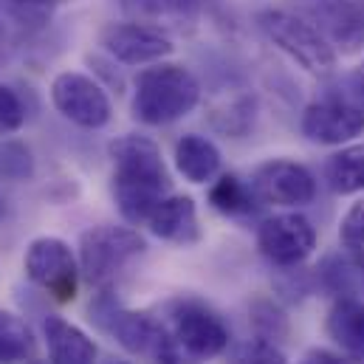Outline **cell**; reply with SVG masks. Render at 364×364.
Instances as JSON below:
<instances>
[{
    "label": "cell",
    "mask_w": 364,
    "mask_h": 364,
    "mask_svg": "<svg viewBox=\"0 0 364 364\" xmlns=\"http://www.w3.org/2000/svg\"><path fill=\"white\" fill-rule=\"evenodd\" d=\"M113 159V200L119 215L130 223H147L156 206L170 195V173L161 150L147 136H119L110 141Z\"/></svg>",
    "instance_id": "cell-1"
},
{
    "label": "cell",
    "mask_w": 364,
    "mask_h": 364,
    "mask_svg": "<svg viewBox=\"0 0 364 364\" xmlns=\"http://www.w3.org/2000/svg\"><path fill=\"white\" fill-rule=\"evenodd\" d=\"M164 331V350L156 364H200L218 359L229 348L226 322L198 299L176 302Z\"/></svg>",
    "instance_id": "cell-2"
},
{
    "label": "cell",
    "mask_w": 364,
    "mask_h": 364,
    "mask_svg": "<svg viewBox=\"0 0 364 364\" xmlns=\"http://www.w3.org/2000/svg\"><path fill=\"white\" fill-rule=\"evenodd\" d=\"M200 102V82L178 63H156L136 77L133 116L141 124L161 127L183 119Z\"/></svg>",
    "instance_id": "cell-3"
},
{
    "label": "cell",
    "mask_w": 364,
    "mask_h": 364,
    "mask_svg": "<svg viewBox=\"0 0 364 364\" xmlns=\"http://www.w3.org/2000/svg\"><path fill=\"white\" fill-rule=\"evenodd\" d=\"M257 26H260V31L272 40L274 46L288 60H294L302 71H308L314 77L333 74V68H336V48L302 14L285 11V9H263L257 14Z\"/></svg>",
    "instance_id": "cell-4"
},
{
    "label": "cell",
    "mask_w": 364,
    "mask_h": 364,
    "mask_svg": "<svg viewBox=\"0 0 364 364\" xmlns=\"http://www.w3.org/2000/svg\"><path fill=\"white\" fill-rule=\"evenodd\" d=\"M144 249V237L130 226H93L80 240L82 277L96 288H107Z\"/></svg>",
    "instance_id": "cell-5"
},
{
    "label": "cell",
    "mask_w": 364,
    "mask_h": 364,
    "mask_svg": "<svg viewBox=\"0 0 364 364\" xmlns=\"http://www.w3.org/2000/svg\"><path fill=\"white\" fill-rule=\"evenodd\" d=\"M26 274L34 285H40L57 302H74L80 291L82 269L71 252V246L60 237H37L26 249Z\"/></svg>",
    "instance_id": "cell-6"
},
{
    "label": "cell",
    "mask_w": 364,
    "mask_h": 364,
    "mask_svg": "<svg viewBox=\"0 0 364 364\" xmlns=\"http://www.w3.org/2000/svg\"><path fill=\"white\" fill-rule=\"evenodd\" d=\"M99 46L124 65H156L164 63L176 46L170 34L153 23L141 20H124V23H107L99 31Z\"/></svg>",
    "instance_id": "cell-7"
},
{
    "label": "cell",
    "mask_w": 364,
    "mask_h": 364,
    "mask_svg": "<svg viewBox=\"0 0 364 364\" xmlns=\"http://www.w3.org/2000/svg\"><path fill=\"white\" fill-rule=\"evenodd\" d=\"M257 249L277 269H294L314 255L316 229L299 212L274 215L257 229Z\"/></svg>",
    "instance_id": "cell-8"
},
{
    "label": "cell",
    "mask_w": 364,
    "mask_h": 364,
    "mask_svg": "<svg viewBox=\"0 0 364 364\" xmlns=\"http://www.w3.org/2000/svg\"><path fill=\"white\" fill-rule=\"evenodd\" d=\"M51 102L63 119H68L71 124L85 127V130L105 127L113 116V105H110L107 93L102 91V85L77 71H63L54 77Z\"/></svg>",
    "instance_id": "cell-9"
},
{
    "label": "cell",
    "mask_w": 364,
    "mask_h": 364,
    "mask_svg": "<svg viewBox=\"0 0 364 364\" xmlns=\"http://www.w3.org/2000/svg\"><path fill=\"white\" fill-rule=\"evenodd\" d=\"M294 11L314 23L333 48H364V0H294Z\"/></svg>",
    "instance_id": "cell-10"
},
{
    "label": "cell",
    "mask_w": 364,
    "mask_h": 364,
    "mask_svg": "<svg viewBox=\"0 0 364 364\" xmlns=\"http://www.w3.org/2000/svg\"><path fill=\"white\" fill-rule=\"evenodd\" d=\"M299 127L314 144H348L364 130V107L342 96H322L305 107Z\"/></svg>",
    "instance_id": "cell-11"
},
{
    "label": "cell",
    "mask_w": 364,
    "mask_h": 364,
    "mask_svg": "<svg viewBox=\"0 0 364 364\" xmlns=\"http://www.w3.org/2000/svg\"><path fill=\"white\" fill-rule=\"evenodd\" d=\"M252 189L257 200L274 206H305L316 198V181L308 167L291 159H272L260 164L252 176Z\"/></svg>",
    "instance_id": "cell-12"
},
{
    "label": "cell",
    "mask_w": 364,
    "mask_h": 364,
    "mask_svg": "<svg viewBox=\"0 0 364 364\" xmlns=\"http://www.w3.org/2000/svg\"><path fill=\"white\" fill-rule=\"evenodd\" d=\"M96 319L102 322V328H107L116 336V342L127 353L150 356L153 362H159L164 339H167L164 322H159L147 314H139V311H124V308H110V311L99 314Z\"/></svg>",
    "instance_id": "cell-13"
},
{
    "label": "cell",
    "mask_w": 364,
    "mask_h": 364,
    "mask_svg": "<svg viewBox=\"0 0 364 364\" xmlns=\"http://www.w3.org/2000/svg\"><path fill=\"white\" fill-rule=\"evenodd\" d=\"M147 226L156 237L176 243V246H192L200 240L198 206L189 195H167L150 215Z\"/></svg>",
    "instance_id": "cell-14"
},
{
    "label": "cell",
    "mask_w": 364,
    "mask_h": 364,
    "mask_svg": "<svg viewBox=\"0 0 364 364\" xmlns=\"http://www.w3.org/2000/svg\"><path fill=\"white\" fill-rule=\"evenodd\" d=\"M325 331L333 345L350 356L353 362L364 364V302L356 296H339L328 311Z\"/></svg>",
    "instance_id": "cell-15"
},
{
    "label": "cell",
    "mask_w": 364,
    "mask_h": 364,
    "mask_svg": "<svg viewBox=\"0 0 364 364\" xmlns=\"http://www.w3.org/2000/svg\"><path fill=\"white\" fill-rule=\"evenodd\" d=\"M43 333H46L51 364H96L93 339L74 322L63 316H46Z\"/></svg>",
    "instance_id": "cell-16"
},
{
    "label": "cell",
    "mask_w": 364,
    "mask_h": 364,
    "mask_svg": "<svg viewBox=\"0 0 364 364\" xmlns=\"http://www.w3.org/2000/svg\"><path fill=\"white\" fill-rule=\"evenodd\" d=\"M176 167L186 181L209 183L220 173V150L198 133H186L176 144Z\"/></svg>",
    "instance_id": "cell-17"
},
{
    "label": "cell",
    "mask_w": 364,
    "mask_h": 364,
    "mask_svg": "<svg viewBox=\"0 0 364 364\" xmlns=\"http://www.w3.org/2000/svg\"><path fill=\"white\" fill-rule=\"evenodd\" d=\"M124 14L141 23H153L161 28V23H189L195 20L200 0H122Z\"/></svg>",
    "instance_id": "cell-18"
},
{
    "label": "cell",
    "mask_w": 364,
    "mask_h": 364,
    "mask_svg": "<svg viewBox=\"0 0 364 364\" xmlns=\"http://www.w3.org/2000/svg\"><path fill=\"white\" fill-rule=\"evenodd\" d=\"M325 181L336 195H356L364 189V144L342 147L325 164Z\"/></svg>",
    "instance_id": "cell-19"
},
{
    "label": "cell",
    "mask_w": 364,
    "mask_h": 364,
    "mask_svg": "<svg viewBox=\"0 0 364 364\" xmlns=\"http://www.w3.org/2000/svg\"><path fill=\"white\" fill-rule=\"evenodd\" d=\"M209 203L220 215L240 218V215L255 212L257 195H255V189H252L249 181H240L237 176H220L218 181L209 186Z\"/></svg>",
    "instance_id": "cell-20"
},
{
    "label": "cell",
    "mask_w": 364,
    "mask_h": 364,
    "mask_svg": "<svg viewBox=\"0 0 364 364\" xmlns=\"http://www.w3.org/2000/svg\"><path fill=\"white\" fill-rule=\"evenodd\" d=\"M34 350V333L23 316L0 308V364L26 362Z\"/></svg>",
    "instance_id": "cell-21"
},
{
    "label": "cell",
    "mask_w": 364,
    "mask_h": 364,
    "mask_svg": "<svg viewBox=\"0 0 364 364\" xmlns=\"http://www.w3.org/2000/svg\"><path fill=\"white\" fill-rule=\"evenodd\" d=\"M34 176L31 150L23 141H0V178L26 181Z\"/></svg>",
    "instance_id": "cell-22"
},
{
    "label": "cell",
    "mask_w": 364,
    "mask_h": 364,
    "mask_svg": "<svg viewBox=\"0 0 364 364\" xmlns=\"http://www.w3.org/2000/svg\"><path fill=\"white\" fill-rule=\"evenodd\" d=\"M339 240L350 255H364V200L350 203L339 223Z\"/></svg>",
    "instance_id": "cell-23"
},
{
    "label": "cell",
    "mask_w": 364,
    "mask_h": 364,
    "mask_svg": "<svg viewBox=\"0 0 364 364\" xmlns=\"http://www.w3.org/2000/svg\"><path fill=\"white\" fill-rule=\"evenodd\" d=\"M232 364H285V353L269 339H252L235 350Z\"/></svg>",
    "instance_id": "cell-24"
},
{
    "label": "cell",
    "mask_w": 364,
    "mask_h": 364,
    "mask_svg": "<svg viewBox=\"0 0 364 364\" xmlns=\"http://www.w3.org/2000/svg\"><path fill=\"white\" fill-rule=\"evenodd\" d=\"M26 122V107L23 99L11 91L9 85H0V136L17 133Z\"/></svg>",
    "instance_id": "cell-25"
},
{
    "label": "cell",
    "mask_w": 364,
    "mask_h": 364,
    "mask_svg": "<svg viewBox=\"0 0 364 364\" xmlns=\"http://www.w3.org/2000/svg\"><path fill=\"white\" fill-rule=\"evenodd\" d=\"M255 325H257L260 339H269V342H277V336L285 333V316L274 305H269V302H257V308H255Z\"/></svg>",
    "instance_id": "cell-26"
},
{
    "label": "cell",
    "mask_w": 364,
    "mask_h": 364,
    "mask_svg": "<svg viewBox=\"0 0 364 364\" xmlns=\"http://www.w3.org/2000/svg\"><path fill=\"white\" fill-rule=\"evenodd\" d=\"M11 6H20V9H31V11H37V9H51V6H57V3H63V0H9Z\"/></svg>",
    "instance_id": "cell-27"
},
{
    "label": "cell",
    "mask_w": 364,
    "mask_h": 364,
    "mask_svg": "<svg viewBox=\"0 0 364 364\" xmlns=\"http://www.w3.org/2000/svg\"><path fill=\"white\" fill-rule=\"evenodd\" d=\"M308 362L311 364H345L342 359H336V356H331V353H311Z\"/></svg>",
    "instance_id": "cell-28"
},
{
    "label": "cell",
    "mask_w": 364,
    "mask_h": 364,
    "mask_svg": "<svg viewBox=\"0 0 364 364\" xmlns=\"http://www.w3.org/2000/svg\"><path fill=\"white\" fill-rule=\"evenodd\" d=\"M3 60H6V28L0 23V65H3Z\"/></svg>",
    "instance_id": "cell-29"
},
{
    "label": "cell",
    "mask_w": 364,
    "mask_h": 364,
    "mask_svg": "<svg viewBox=\"0 0 364 364\" xmlns=\"http://www.w3.org/2000/svg\"><path fill=\"white\" fill-rule=\"evenodd\" d=\"M353 257V263H356V269H359V274L364 277V255H350Z\"/></svg>",
    "instance_id": "cell-30"
},
{
    "label": "cell",
    "mask_w": 364,
    "mask_h": 364,
    "mask_svg": "<svg viewBox=\"0 0 364 364\" xmlns=\"http://www.w3.org/2000/svg\"><path fill=\"white\" fill-rule=\"evenodd\" d=\"M3 215H6V206H3V200H0V220H3Z\"/></svg>",
    "instance_id": "cell-31"
},
{
    "label": "cell",
    "mask_w": 364,
    "mask_h": 364,
    "mask_svg": "<svg viewBox=\"0 0 364 364\" xmlns=\"http://www.w3.org/2000/svg\"><path fill=\"white\" fill-rule=\"evenodd\" d=\"M359 80H362V85H364V65H362V71H359Z\"/></svg>",
    "instance_id": "cell-32"
},
{
    "label": "cell",
    "mask_w": 364,
    "mask_h": 364,
    "mask_svg": "<svg viewBox=\"0 0 364 364\" xmlns=\"http://www.w3.org/2000/svg\"><path fill=\"white\" fill-rule=\"evenodd\" d=\"M113 364H130V362H113Z\"/></svg>",
    "instance_id": "cell-33"
},
{
    "label": "cell",
    "mask_w": 364,
    "mask_h": 364,
    "mask_svg": "<svg viewBox=\"0 0 364 364\" xmlns=\"http://www.w3.org/2000/svg\"><path fill=\"white\" fill-rule=\"evenodd\" d=\"M305 364H311V362H305Z\"/></svg>",
    "instance_id": "cell-34"
}]
</instances>
